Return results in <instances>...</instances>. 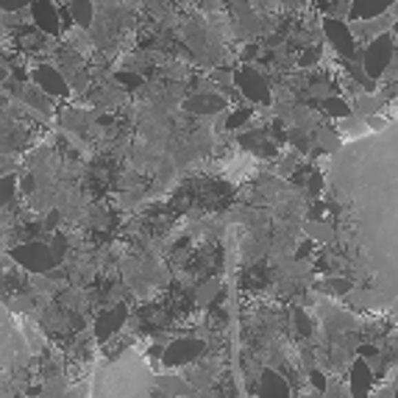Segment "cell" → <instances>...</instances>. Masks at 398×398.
I'll return each instance as SVG.
<instances>
[{
  "mask_svg": "<svg viewBox=\"0 0 398 398\" xmlns=\"http://www.w3.org/2000/svg\"><path fill=\"white\" fill-rule=\"evenodd\" d=\"M12 195H14V176L0 178V207H6L12 201Z\"/></svg>",
  "mask_w": 398,
  "mask_h": 398,
  "instance_id": "cell-15",
  "label": "cell"
},
{
  "mask_svg": "<svg viewBox=\"0 0 398 398\" xmlns=\"http://www.w3.org/2000/svg\"><path fill=\"white\" fill-rule=\"evenodd\" d=\"M379 398H392V387H390V390H381V395H379Z\"/></svg>",
  "mask_w": 398,
  "mask_h": 398,
  "instance_id": "cell-24",
  "label": "cell"
},
{
  "mask_svg": "<svg viewBox=\"0 0 398 398\" xmlns=\"http://www.w3.org/2000/svg\"><path fill=\"white\" fill-rule=\"evenodd\" d=\"M56 223H59V215H56V212H50V215H48V220H45V226H48V229H53Z\"/></svg>",
  "mask_w": 398,
  "mask_h": 398,
  "instance_id": "cell-23",
  "label": "cell"
},
{
  "mask_svg": "<svg viewBox=\"0 0 398 398\" xmlns=\"http://www.w3.org/2000/svg\"><path fill=\"white\" fill-rule=\"evenodd\" d=\"M309 234H312L315 240H320V242H328L335 231H331L326 223H312V226H309Z\"/></svg>",
  "mask_w": 398,
  "mask_h": 398,
  "instance_id": "cell-17",
  "label": "cell"
},
{
  "mask_svg": "<svg viewBox=\"0 0 398 398\" xmlns=\"http://www.w3.org/2000/svg\"><path fill=\"white\" fill-rule=\"evenodd\" d=\"M326 28L331 31V42H335L346 56H351V36H348V28L346 25H340L337 20H328L326 23Z\"/></svg>",
  "mask_w": 398,
  "mask_h": 398,
  "instance_id": "cell-12",
  "label": "cell"
},
{
  "mask_svg": "<svg viewBox=\"0 0 398 398\" xmlns=\"http://www.w3.org/2000/svg\"><path fill=\"white\" fill-rule=\"evenodd\" d=\"M0 78H3V70H0Z\"/></svg>",
  "mask_w": 398,
  "mask_h": 398,
  "instance_id": "cell-25",
  "label": "cell"
},
{
  "mask_svg": "<svg viewBox=\"0 0 398 398\" xmlns=\"http://www.w3.org/2000/svg\"><path fill=\"white\" fill-rule=\"evenodd\" d=\"M320 187H323V181H320V176L315 173L312 181H309V195H320Z\"/></svg>",
  "mask_w": 398,
  "mask_h": 398,
  "instance_id": "cell-21",
  "label": "cell"
},
{
  "mask_svg": "<svg viewBox=\"0 0 398 398\" xmlns=\"http://www.w3.org/2000/svg\"><path fill=\"white\" fill-rule=\"evenodd\" d=\"M36 81L45 92H53V95H64L67 92V84H64V78L53 70V67H39L36 70Z\"/></svg>",
  "mask_w": 398,
  "mask_h": 398,
  "instance_id": "cell-9",
  "label": "cell"
},
{
  "mask_svg": "<svg viewBox=\"0 0 398 398\" xmlns=\"http://www.w3.org/2000/svg\"><path fill=\"white\" fill-rule=\"evenodd\" d=\"M187 112H195V114H212V112H218V109H223V101L218 98V95H195V98H189L187 103Z\"/></svg>",
  "mask_w": 398,
  "mask_h": 398,
  "instance_id": "cell-11",
  "label": "cell"
},
{
  "mask_svg": "<svg viewBox=\"0 0 398 398\" xmlns=\"http://www.w3.org/2000/svg\"><path fill=\"white\" fill-rule=\"evenodd\" d=\"M262 398H290V387L276 370L262 373Z\"/></svg>",
  "mask_w": 398,
  "mask_h": 398,
  "instance_id": "cell-7",
  "label": "cell"
},
{
  "mask_svg": "<svg viewBox=\"0 0 398 398\" xmlns=\"http://www.w3.org/2000/svg\"><path fill=\"white\" fill-rule=\"evenodd\" d=\"M240 87H242V92H245L251 101H264V98H268V87H264V81H262L256 73H251V70H245V73L240 76Z\"/></svg>",
  "mask_w": 398,
  "mask_h": 398,
  "instance_id": "cell-10",
  "label": "cell"
},
{
  "mask_svg": "<svg viewBox=\"0 0 398 398\" xmlns=\"http://www.w3.org/2000/svg\"><path fill=\"white\" fill-rule=\"evenodd\" d=\"M123 320H125V304H117L114 309L103 312L98 317V340H109L114 331L123 326Z\"/></svg>",
  "mask_w": 398,
  "mask_h": 398,
  "instance_id": "cell-5",
  "label": "cell"
},
{
  "mask_svg": "<svg viewBox=\"0 0 398 398\" xmlns=\"http://www.w3.org/2000/svg\"><path fill=\"white\" fill-rule=\"evenodd\" d=\"M204 354V343L201 340H195V337H184V340H173L165 354H162V362L167 368H178V365H187L192 359H198Z\"/></svg>",
  "mask_w": 398,
  "mask_h": 398,
  "instance_id": "cell-3",
  "label": "cell"
},
{
  "mask_svg": "<svg viewBox=\"0 0 398 398\" xmlns=\"http://www.w3.org/2000/svg\"><path fill=\"white\" fill-rule=\"evenodd\" d=\"M70 6H73V17H76L81 25H90V20H92L90 0H70Z\"/></svg>",
  "mask_w": 398,
  "mask_h": 398,
  "instance_id": "cell-14",
  "label": "cell"
},
{
  "mask_svg": "<svg viewBox=\"0 0 398 398\" xmlns=\"http://www.w3.org/2000/svg\"><path fill=\"white\" fill-rule=\"evenodd\" d=\"M312 384L323 392V387H326V379H323V373H317V370H312Z\"/></svg>",
  "mask_w": 398,
  "mask_h": 398,
  "instance_id": "cell-22",
  "label": "cell"
},
{
  "mask_svg": "<svg viewBox=\"0 0 398 398\" xmlns=\"http://www.w3.org/2000/svg\"><path fill=\"white\" fill-rule=\"evenodd\" d=\"M326 290H331V293L343 295V293H348V290H351V282H343V279H328V282H326Z\"/></svg>",
  "mask_w": 398,
  "mask_h": 398,
  "instance_id": "cell-18",
  "label": "cell"
},
{
  "mask_svg": "<svg viewBox=\"0 0 398 398\" xmlns=\"http://www.w3.org/2000/svg\"><path fill=\"white\" fill-rule=\"evenodd\" d=\"M12 259H17L23 268H28L31 273H50L53 268H59V264L53 262L48 245L42 242H25V245H17L12 251Z\"/></svg>",
  "mask_w": 398,
  "mask_h": 398,
  "instance_id": "cell-1",
  "label": "cell"
},
{
  "mask_svg": "<svg viewBox=\"0 0 398 398\" xmlns=\"http://www.w3.org/2000/svg\"><path fill=\"white\" fill-rule=\"evenodd\" d=\"M373 381V370L365 359H357L351 365V398H365Z\"/></svg>",
  "mask_w": 398,
  "mask_h": 398,
  "instance_id": "cell-4",
  "label": "cell"
},
{
  "mask_svg": "<svg viewBox=\"0 0 398 398\" xmlns=\"http://www.w3.org/2000/svg\"><path fill=\"white\" fill-rule=\"evenodd\" d=\"M31 3H34V23L48 34H56L59 23H56V9L50 0H31Z\"/></svg>",
  "mask_w": 398,
  "mask_h": 398,
  "instance_id": "cell-6",
  "label": "cell"
},
{
  "mask_svg": "<svg viewBox=\"0 0 398 398\" xmlns=\"http://www.w3.org/2000/svg\"><path fill=\"white\" fill-rule=\"evenodd\" d=\"M218 293H220V284H218V282H204L201 290H198V295H195V301L201 304V306H209V304L218 298Z\"/></svg>",
  "mask_w": 398,
  "mask_h": 398,
  "instance_id": "cell-13",
  "label": "cell"
},
{
  "mask_svg": "<svg viewBox=\"0 0 398 398\" xmlns=\"http://www.w3.org/2000/svg\"><path fill=\"white\" fill-rule=\"evenodd\" d=\"M323 109H326L328 114H337V117H346V114H348V106H346L340 98H328V101L323 103Z\"/></svg>",
  "mask_w": 398,
  "mask_h": 398,
  "instance_id": "cell-16",
  "label": "cell"
},
{
  "mask_svg": "<svg viewBox=\"0 0 398 398\" xmlns=\"http://www.w3.org/2000/svg\"><path fill=\"white\" fill-rule=\"evenodd\" d=\"M295 323H298V328L304 331V335H309V331H312V326H309V320H306V315H304L301 309L295 312Z\"/></svg>",
  "mask_w": 398,
  "mask_h": 398,
  "instance_id": "cell-20",
  "label": "cell"
},
{
  "mask_svg": "<svg viewBox=\"0 0 398 398\" xmlns=\"http://www.w3.org/2000/svg\"><path fill=\"white\" fill-rule=\"evenodd\" d=\"M390 3H392V0H354V3H351V14L359 17V20H373V17H379Z\"/></svg>",
  "mask_w": 398,
  "mask_h": 398,
  "instance_id": "cell-8",
  "label": "cell"
},
{
  "mask_svg": "<svg viewBox=\"0 0 398 398\" xmlns=\"http://www.w3.org/2000/svg\"><path fill=\"white\" fill-rule=\"evenodd\" d=\"M390 56H392V39H390L387 34H381V36H376V39L365 48V53H362V67H365L373 78H379V76L387 70Z\"/></svg>",
  "mask_w": 398,
  "mask_h": 398,
  "instance_id": "cell-2",
  "label": "cell"
},
{
  "mask_svg": "<svg viewBox=\"0 0 398 398\" xmlns=\"http://www.w3.org/2000/svg\"><path fill=\"white\" fill-rule=\"evenodd\" d=\"M28 3H31V0H0V9H3V12H20Z\"/></svg>",
  "mask_w": 398,
  "mask_h": 398,
  "instance_id": "cell-19",
  "label": "cell"
}]
</instances>
